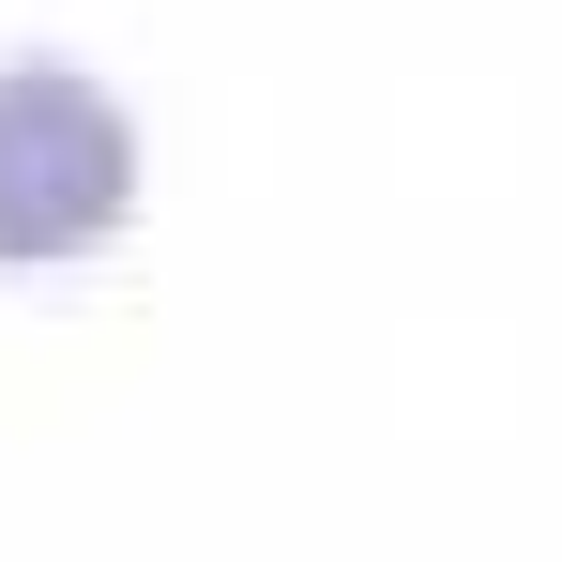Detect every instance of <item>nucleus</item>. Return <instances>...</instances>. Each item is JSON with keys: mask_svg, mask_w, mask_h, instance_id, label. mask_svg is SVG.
Instances as JSON below:
<instances>
[{"mask_svg": "<svg viewBox=\"0 0 562 562\" xmlns=\"http://www.w3.org/2000/svg\"><path fill=\"white\" fill-rule=\"evenodd\" d=\"M137 213V106L92 61H0V274H61Z\"/></svg>", "mask_w": 562, "mask_h": 562, "instance_id": "1", "label": "nucleus"}]
</instances>
